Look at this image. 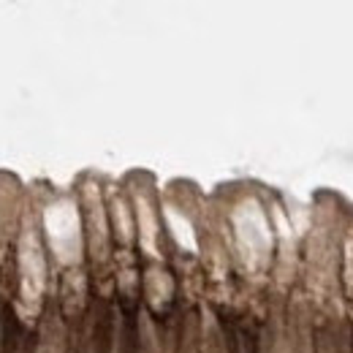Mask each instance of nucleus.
Wrapping results in <instances>:
<instances>
[{
	"mask_svg": "<svg viewBox=\"0 0 353 353\" xmlns=\"http://www.w3.org/2000/svg\"><path fill=\"white\" fill-rule=\"evenodd\" d=\"M90 348H92V353H112V348H114V310L109 302H101L95 310Z\"/></svg>",
	"mask_w": 353,
	"mask_h": 353,
	"instance_id": "f257e3e1",
	"label": "nucleus"
},
{
	"mask_svg": "<svg viewBox=\"0 0 353 353\" xmlns=\"http://www.w3.org/2000/svg\"><path fill=\"white\" fill-rule=\"evenodd\" d=\"M123 307V340L120 353H139V323H136V305L128 299H120Z\"/></svg>",
	"mask_w": 353,
	"mask_h": 353,
	"instance_id": "f03ea898",
	"label": "nucleus"
},
{
	"mask_svg": "<svg viewBox=\"0 0 353 353\" xmlns=\"http://www.w3.org/2000/svg\"><path fill=\"white\" fill-rule=\"evenodd\" d=\"M321 345L326 353H351V340H345L337 329H326L321 334Z\"/></svg>",
	"mask_w": 353,
	"mask_h": 353,
	"instance_id": "7ed1b4c3",
	"label": "nucleus"
},
{
	"mask_svg": "<svg viewBox=\"0 0 353 353\" xmlns=\"http://www.w3.org/2000/svg\"><path fill=\"white\" fill-rule=\"evenodd\" d=\"M3 318H6V305H0V334H3Z\"/></svg>",
	"mask_w": 353,
	"mask_h": 353,
	"instance_id": "20e7f679",
	"label": "nucleus"
},
{
	"mask_svg": "<svg viewBox=\"0 0 353 353\" xmlns=\"http://www.w3.org/2000/svg\"><path fill=\"white\" fill-rule=\"evenodd\" d=\"M351 353H353V332H351Z\"/></svg>",
	"mask_w": 353,
	"mask_h": 353,
	"instance_id": "39448f33",
	"label": "nucleus"
}]
</instances>
